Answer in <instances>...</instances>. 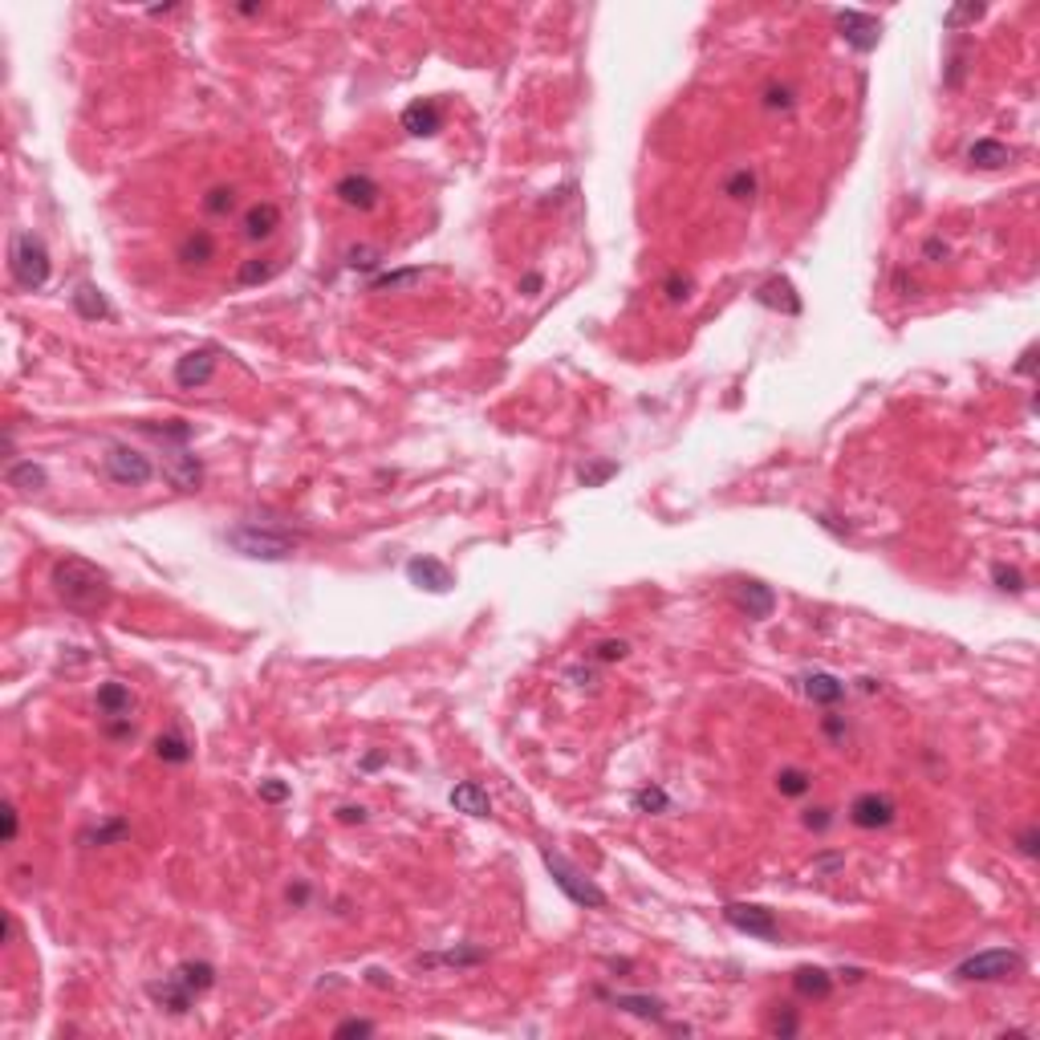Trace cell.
I'll use <instances>...</instances> for the list:
<instances>
[{
	"mask_svg": "<svg viewBox=\"0 0 1040 1040\" xmlns=\"http://www.w3.org/2000/svg\"><path fill=\"white\" fill-rule=\"evenodd\" d=\"M50 585H53L61 606H65V610H78V614H98V610H106L114 598L111 573L98 570V565L86 557H73V553L53 561Z\"/></svg>",
	"mask_w": 1040,
	"mask_h": 1040,
	"instance_id": "obj_1",
	"label": "cell"
},
{
	"mask_svg": "<svg viewBox=\"0 0 1040 1040\" xmlns=\"http://www.w3.org/2000/svg\"><path fill=\"white\" fill-rule=\"evenodd\" d=\"M9 272H12V280H17V289H25V293H37L50 285L53 260H50V249H45V241H41L37 232H12Z\"/></svg>",
	"mask_w": 1040,
	"mask_h": 1040,
	"instance_id": "obj_2",
	"label": "cell"
},
{
	"mask_svg": "<svg viewBox=\"0 0 1040 1040\" xmlns=\"http://www.w3.org/2000/svg\"><path fill=\"white\" fill-rule=\"evenodd\" d=\"M540 861H545V870L553 874L557 891L565 894L570 902H577V906H590V910H601L606 902H610V899H606V891L598 886V882L585 878V874H581L577 866H573V861L565 858V853H557V850H549V845H545V850H540Z\"/></svg>",
	"mask_w": 1040,
	"mask_h": 1040,
	"instance_id": "obj_3",
	"label": "cell"
},
{
	"mask_svg": "<svg viewBox=\"0 0 1040 1040\" xmlns=\"http://www.w3.org/2000/svg\"><path fill=\"white\" fill-rule=\"evenodd\" d=\"M224 540L252 561H289L297 553V540H289L285 532L260 529V524H241V529L224 532Z\"/></svg>",
	"mask_w": 1040,
	"mask_h": 1040,
	"instance_id": "obj_4",
	"label": "cell"
},
{
	"mask_svg": "<svg viewBox=\"0 0 1040 1040\" xmlns=\"http://www.w3.org/2000/svg\"><path fill=\"white\" fill-rule=\"evenodd\" d=\"M102 468L119 488H142V484L155 480V463H150L147 451L130 447V443H111L106 455H102Z\"/></svg>",
	"mask_w": 1040,
	"mask_h": 1040,
	"instance_id": "obj_5",
	"label": "cell"
},
{
	"mask_svg": "<svg viewBox=\"0 0 1040 1040\" xmlns=\"http://www.w3.org/2000/svg\"><path fill=\"white\" fill-rule=\"evenodd\" d=\"M1021 971H1024V960L1016 951L991 947V951H975L971 960H963L960 967H955V975H960V980H971V983H996V980H1012V975H1021Z\"/></svg>",
	"mask_w": 1040,
	"mask_h": 1040,
	"instance_id": "obj_6",
	"label": "cell"
},
{
	"mask_svg": "<svg viewBox=\"0 0 1040 1040\" xmlns=\"http://www.w3.org/2000/svg\"><path fill=\"white\" fill-rule=\"evenodd\" d=\"M723 919L740 935H752V939H776L780 927H776V914L769 906H756V902H728L723 906Z\"/></svg>",
	"mask_w": 1040,
	"mask_h": 1040,
	"instance_id": "obj_7",
	"label": "cell"
},
{
	"mask_svg": "<svg viewBox=\"0 0 1040 1040\" xmlns=\"http://www.w3.org/2000/svg\"><path fill=\"white\" fill-rule=\"evenodd\" d=\"M837 33L845 37V45H850V50L870 53V50H878L882 25H878V17H870V12L841 9V12H837Z\"/></svg>",
	"mask_w": 1040,
	"mask_h": 1040,
	"instance_id": "obj_8",
	"label": "cell"
},
{
	"mask_svg": "<svg viewBox=\"0 0 1040 1040\" xmlns=\"http://www.w3.org/2000/svg\"><path fill=\"white\" fill-rule=\"evenodd\" d=\"M333 195H338V203H346V208H354V211H374L382 200V187L371 175L350 171V175H341V180L333 183Z\"/></svg>",
	"mask_w": 1040,
	"mask_h": 1040,
	"instance_id": "obj_9",
	"label": "cell"
},
{
	"mask_svg": "<svg viewBox=\"0 0 1040 1040\" xmlns=\"http://www.w3.org/2000/svg\"><path fill=\"white\" fill-rule=\"evenodd\" d=\"M211 374H216V350H211V346L187 350L180 362H175V386H180V390H200V386H208Z\"/></svg>",
	"mask_w": 1040,
	"mask_h": 1040,
	"instance_id": "obj_10",
	"label": "cell"
},
{
	"mask_svg": "<svg viewBox=\"0 0 1040 1040\" xmlns=\"http://www.w3.org/2000/svg\"><path fill=\"white\" fill-rule=\"evenodd\" d=\"M894 800L882 797V792H861V797H853L850 805V821L858 825V830H886L894 821Z\"/></svg>",
	"mask_w": 1040,
	"mask_h": 1040,
	"instance_id": "obj_11",
	"label": "cell"
},
{
	"mask_svg": "<svg viewBox=\"0 0 1040 1040\" xmlns=\"http://www.w3.org/2000/svg\"><path fill=\"white\" fill-rule=\"evenodd\" d=\"M407 577H410V585H419V590H427V593H447L451 585H455V573H451L440 557H410Z\"/></svg>",
	"mask_w": 1040,
	"mask_h": 1040,
	"instance_id": "obj_12",
	"label": "cell"
},
{
	"mask_svg": "<svg viewBox=\"0 0 1040 1040\" xmlns=\"http://www.w3.org/2000/svg\"><path fill=\"white\" fill-rule=\"evenodd\" d=\"M399 122H402L407 134H415V139H431V134H440L443 130V111L431 98H423V102H410L407 111L399 114Z\"/></svg>",
	"mask_w": 1040,
	"mask_h": 1040,
	"instance_id": "obj_13",
	"label": "cell"
},
{
	"mask_svg": "<svg viewBox=\"0 0 1040 1040\" xmlns=\"http://www.w3.org/2000/svg\"><path fill=\"white\" fill-rule=\"evenodd\" d=\"M147 996L159 1004V1008H167L171 1016H183V1012L191 1008V1000H195V991H191L180 975H167V980L147 983Z\"/></svg>",
	"mask_w": 1040,
	"mask_h": 1040,
	"instance_id": "obj_14",
	"label": "cell"
},
{
	"mask_svg": "<svg viewBox=\"0 0 1040 1040\" xmlns=\"http://www.w3.org/2000/svg\"><path fill=\"white\" fill-rule=\"evenodd\" d=\"M280 228V208L277 203H252L249 211H244V220H241V232H244V241H252V244H260V241H269L272 232Z\"/></svg>",
	"mask_w": 1040,
	"mask_h": 1040,
	"instance_id": "obj_15",
	"label": "cell"
},
{
	"mask_svg": "<svg viewBox=\"0 0 1040 1040\" xmlns=\"http://www.w3.org/2000/svg\"><path fill=\"white\" fill-rule=\"evenodd\" d=\"M175 256H180L183 269H203V264H211V260H216V236H211V232H203V228L187 232V236L180 241V249H175Z\"/></svg>",
	"mask_w": 1040,
	"mask_h": 1040,
	"instance_id": "obj_16",
	"label": "cell"
},
{
	"mask_svg": "<svg viewBox=\"0 0 1040 1040\" xmlns=\"http://www.w3.org/2000/svg\"><path fill=\"white\" fill-rule=\"evenodd\" d=\"M736 601H740V610L756 622L772 618V610H776V593H772L764 581H740V585H736Z\"/></svg>",
	"mask_w": 1040,
	"mask_h": 1040,
	"instance_id": "obj_17",
	"label": "cell"
},
{
	"mask_svg": "<svg viewBox=\"0 0 1040 1040\" xmlns=\"http://www.w3.org/2000/svg\"><path fill=\"white\" fill-rule=\"evenodd\" d=\"M163 476L180 492H195L203 484V463L191 455V451H175L167 463H163Z\"/></svg>",
	"mask_w": 1040,
	"mask_h": 1040,
	"instance_id": "obj_18",
	"label": "cell"
},
{
	"mask_svg": "<svg viewBox=\"0 0 1040 1040\" xmlns=\"http://www.w3.org/2000/svg\"><path fill=\"white\" fill-rule=\"evenodd\" d=\"M451 809L455 813H468V817H492V800L488 792L476 784V780H463L451 789Z\"/></svg>",
	"mask_w": 1040,
	"mask_h": 1040,
	"instance_id": "obj_19",
	"label": "cell"
},
{
	"mask_svg": "<svg viewBox=\"0 0 1040 1040\" xmlns=\"http://www.w3.org/2000/svg\"><path fill=\"white\" fill-rule=\"evenodd\" d=\"M805 695H809L813 703H825V707H833V703L845 700V683L837 679V675H830V670H813V675H805Z\"/></svg>",
	"mask_w": 1040,
	"mask_h": 1040,
	"instance_id": "obj_20",
	"label": "cell"
},
{
	"mask_svg": "<svg viewBox=\"0 0 1040 1040\" xmlns=\"http://www.w3.org/2000/svg\"><path fill=\"white\" fill-rule=\"evenodd\" d=\"M756 301H761V305H769V310L800 313V297H797V289H792V280H784V277L764 280L761 289H756Z\"/></svg>",
	"mask_w": 1040,
	"mask_h": 1040,
	"instance_id": "obj_21",
	"label": "cell"
},
{
	"mask_svg": "<svg viewBox=\"0 0 1040 1040\" xmlns=\"http://www.w3.org/2000/svg\"><path fill=\"white\" fill-rule=\"evenodd\" d=\"M70 301H73V310H78V317H86V321H106L111 317V301L102 297V289L98 285H90V280H81L78 289L70 293Z\"/></svg>",
	"mask_w": 1040,
	"mask_h": 1040,
	"instance_id": "obj_22",
	"label": "cell"
},
{
	"mask_svg": "<svg viewBox=\"0 0 1040 1040\" xmlns=\"http://www.w3.org/2000/svg\"><path fill=\"white\" fill-rule=\"evenodd\" d=\"M4 484H9V488H17V492H41L45 484H50V476H45V468H41V463L17 460V463H9V468H4Z\"/></svg>",
	"mask_w": 1040,
	"mask_h": 1040,
	"instance_id": "obj_23",
	"label": "cell"
},
{
	"mask_svg": "<svg viewBox=\"0 0 1040 1040\" xmlns=\"http://www.w3.org/2000/svg\"><path fill=\"white\" fill-rule=\"evenodd\" d=\"M130 707H134L130 687H122V683H102L98 687V711L106 720H122V715H130Z\"/></svg>",
	"mask_w": 1040,
	"mask_h": 1040,
	"instance_id": "obj_24",
	"label": "cell"
},
{
	"mask_svg": "<svg viewBox=\"0 0 1040 1040\" xmlns=\"http://www.w3.org/2000/svg\"><path fill=\"white\" fill-rule=\"evenodd\" d=\"M792 988L800 996H813V1000H825L833 991V975L825 967H797L792 971Z\"/></svg>",
	"mask_w": 1040,
	"mask_h": 1040,
	"instance_id": "obj_25",
	"label": "cell"
},
{
	"mask_svg": "<svg viewBox=\"0 0 1040 1040\" xmlns=\"http://www.w3.org/2000/svg\"><path fill=\"white\" fill-rule=\"evenodd\" d=\"M967 159L983 171H996V167H1008L1012 163V147H1004V142H996V139H980V142H971Z\"/></svg>",
	"mask_w": 1040,
	"mask_h": 1040,
	"instance_id": "obj_26",
	"label": "cell"
},
{
	"mask_svg": "<svg viewBox=\"0 0 1040 1040\" xmlns=\"http://www.w3.org/2000/svg\"><path fill=\"white\" fill-rule=\"evenodd\" d=\"M280 272V260L272 256H252L241 264V272H236V285L241 289H252V285H264V280H272Z\"/></svg>",
	"mask_w": 1040,
	"mask_h": 1040,
	"instance_id": "obj_27",
	"label": "cell"
},
{
	"mask_svg": "<svg viewBox=\"0 0 1040 1040\" xmlns=\"http://www.w3.org/2000/svg\"><path fill=\"white\" fill-rule=\"evenodd\" d=\"M155 756H159L163 764H187L191 761L187 736H180V731H163L159 740H155Z\"/></svg>",
	"mask_w": 1040,
	"mask_h": 1040,
	"instance_id": "obj_28",
	"label": "cell"
},
{
	"mask_svg": "<svg viewBox=\"0 0 1040 1040\" xmlns=\"http://www.w3.org/2000/svg\"><path fill=\"white\" fill-rule=\"evenodd\" d=\"M175 975H180V980L187 983V988L195 991V996H200V991H208L211 983H216V967H211V963H203V960H187V963H180V967H175Z\"/></svg>",
	"mask_w": 1040,
	"mask_h": 1040,
	"instance_id": "obj_29",
	"label": "cell"
},
{
	"mask_svg": "<svg viewBox=\"0 0 1040 1040\" xmlns=\"http://www.w3.org/2000/svg\"><path fill=\"white\" fill-rule=\"evenodd\" d=\"M610 1004L622 1012H634V1016H646V1021H662V1000H654V996H626V991H618V996H610Z\"/></svg>",
	"mask_w": 1040,
	"mask_h": 1040,
	"instance_id": "obj_30",
	"label": "cell"
},
{
	"mask_svg": "<svg viewBox=\"0 0 1040 1040\" xmlns=\"http://www.w3.org/2000/svg\"><path fill=\"white\" fill-rule=\"evenodd\" d=\"M423 280V269H399V272H382L371 280V293H399V289H415Z\"/></svg>",
	"mask_w": 1040,
	"mask_h": 1040,
	"instance_id": "obj_31",
	"label": "cell"
},
{
	"mask_svg": "<svg viewBox=\"0 0 1040 1040\" xmlns=\"http://www.w3.org/2000/svg\"><path fill=\"white\" fill-rule=\"evenodd\" d=\"M776 789H780V797H805V792L813 789V776L805 769H780Z\"/></svg>",
	"mask_w": 1040,
	"mask_h": 1040,
	"instance_id": "obj_32",
	"label": "cell"
},
{
	"mask_svg": "<svg viewBox=\"0 0 1040 1040\" xmlns=\"http://www.w3.org/2000/svg\"><path fill=\"white\" fill-rule=\"evenodd\" d=\"M203 211H208V216H232V211H236V187H228V183L211 187L208 195H203Z\"/></svg>",
	"mask_w": 1040,
	"mask_h": 1040,
	"instance_id": "obj_33",
	"label": "cell"
},
{
	"mask_svg": "<svg viewBox=\"0 0 1040 1040\" xmlns=\"http://www.w3.org/2000/svg\"><path fill=\"white\" fill-rule=\"evenodd\" d=\"M723 195H731V200H752V195H756V175H752L748 167L731 171L728 180H723Z\"/></svg>",
	"mask_w": 1040,
	"mask_h": 1040,
	"instance_id": "obj_34",
	"label": "cell"
},
{
	"mask_svg": "<svg viewBox=\"0 0 1040 1040\" xmlns=\"http://www.w3.org/2000/svg\"><path fill=\"white\" fill-rule=\"evenodd\" d=\"M631 805H634L639 813H667V809H670V797L659 789V784H650V789H639V792H634Z\"/></svg>",
	"mask_w": 1040,
	"mask_h": 1040,
	"instance_id": "obj_35",
	"label": "cell"
},
{
	"mask_svg": "<svg viewBox=\"0 0 1040 1040\" xmlns=\"http://www.w3.org/2000/svg\"><path fill=\"white\" fill-rule=\"evenodd\" d=\"M126 833H130V825L122 817H114V821H106V825H98L94 833H86L81 841H86V845H111V841H122Z\"/></svg>",
	"mask_w": 1040,
	"mask_h": 1040,
	"instance_id": "obj_36",
	"label": "cell"
},
{
	"mask_svg": "<svg viewBox=\"0 0 1040 1040\" xmlns=\"http://www.w3.org/2000/svg\"><path fill=\"white\" fill-rule=\"evenodd\" d=\"M991 581H996V590H1004V593H1021L1024 590V573L1016 570V565H991Z\"/></svg>",
	"mask_w": 1040,
	"mask_h": 1040,
	"instance_id": "obj_37",
	"label": "cell"
},
{
	"mask_svg": "<svg viewBox=\"0 0 1040 1040\" xmlns=\"http://www.w3.org/2000/svg\"><path fill=\"white\" fill-rule=\"evenodd\" d=\"M382 264V252L379 249H366V244H358V249H350L346 252V269H354V272H371V269H379Z\"/></svg>",
	"mask_w": 1040,
	"mask_h": 1040,
	"instance_id": "obj_38",
	"label": "cell"
},
{
	"mask_svg": "<svg viewBox=\"0 0 1040 1040\" xmlns=\"http://www.w3.org/2000/svg\"><path fill=\"white\" fill-rule=\"evenodd\" d=\"M484 951H447V955H419L423 967H435V963H455V967H463V963H480Z\"/></svg>",
	"mask_w": 1040,
	"mask_h": 1040,
	"instance_id": "obj_39",
	"label": "cell"
},
{
	"mask_svg": "<svg viewBox=\"0 0 1040 1040\" xmlns=\"http://www.w3.org/2000/svg\"><path fill=\"white\" fill-rule=\"evenodd\" d=\"M590 654H593V662H622L626 654H631V646H626L622 639H606V642H598Z\"/></svg>",
	"mask_w": 1040,
	"mask_h": 1040,
	"instance_id": "obj_40",
	"label": "cell"
},
{
	"mask_svg": "<svg viewBox=\"0 0 1040 1040\" xmlns=\"http://www.w3.org/2000/svg\"><path fill=\"white\" fill-rule=\"evenodd\" d=\"M610 476H618V463H610V460L593 463V468H581V484H585V488H598V484H606Z\"/></svg>",
	"mask_w": 1040,
	"mask_h": 1040,
	"instance_id": "obj_41",
	"label": "cell"
},
{
	"mask_svg": "<svg viewBox=\"0 0 1040 1040\" xmlns=\"http://www.w3.org/2000/svg\"><path fill=\"white\" fill-rule=\"evenodd\" d=\"M662 293H667L670 301H687L691 297V277L687 272H670V277L662 280Z\"/></svg>",
	"mask_w": 1040,
	"mask_h": 1040,
	"instance_id": "obj_42",
	"label": "cell"
},
{
	"mask_svg": "<svg viewBox=\"0 0 1040 1040\" xmlns=\"http://www.w3.org/2000/svg\"><path fill=\"white\" fill-rule=\"evenodd\" d=\"M260 800H269V805H280V800H289V784L277 776L260 780Z\"/></svg>",
	"mask_w": 1040,
	"mask_h": 1040,
	"instance_id": "obj_43",
	"label": "cell"
},
{
	"mask_svg": "<svg viewBox=\"0 0 1040 1040\" xmlns=\"http://www.w3.org/2000/svg\"><path fill=\"white\" fill-rule=\"evenodd\" d=\"M764 106L769 111H792V90L789 86H769L764 90Z\"/></svg>",
	"mask_w": 1040,
	"mask_h": 1040,
	"instance_id": "obj_44",
	"label": "cell"
},
{
	"mask_svg": "<svg viewBox=\"0 0 1040 1040\" xmlns=\"http://www.w3.org/2000/svg\"><path fill=\"white\" fill-rule=\"evenodd\" d=\"M975 17H983V4H963V9H951L947 17V29H955V25H963V20H975Z\"/></svg>",
	"mask_w": 1040,
	"mask_h": 1040,
	"instance_id": "obj_45",
	"label": "cell"
},
{
	"mask_svg": "<svg viewBox=\"0 0 1040 1040\" xmlns=\"http://www.w3.org/2000/svg\"><path fill=\"white\" fill-rule=\"evenodd\" d=\"M0 817H4V845H12V841H17V830H20V821H17V805H12V800H4V809H0Z\"/></svg>",
	"mask_w": 1040,
	"mask_h": 1040,
	"instance_id": "obj_46",
	"label": "cell"
},
{
	"mask_svg": "<svg viewBox=\"0 0 1040 1040\" xmlns=\"http://www.w3.org/2000/svg\"><path fill=\"white\" fill-rule=\"evenodd\" d=\"M1016 845H1021L1024 858H1036V853H1040V830H1036V825H1029V830L1016 837Z\"/></svg>",
	"mask_w": 1040,
	"mask_h": 1040,
	"instance_id": "obj_47",
	"label": "cell"
},
{
	"mask_svg": "<svg viewBox=\"0 0 1040 1040\" xmlns=\"http://www.w3.org/2000/svg\"><path fill=\"white\" fill-rule=\"evenodd\" d=\"M374 1024L371 1021H341L338 1029H333V1036H371Z\"/></svg>",
	"mask_w": 1040,
	"mask_h": 1040,
	"instance_id": "obj_48",
	"label": "cell"
},
{
	"mask_svg": "<svg viewBox=\"0 0 1040 1040\" xmlns=\"http://www.w3.org/2000/svg\"><path fill=\"white\" fill-rule=\"evenodd\" d=\"M947 256V244L939 241V236H930L927 244H922V260H930V264H939V260Z\"/></svg>",
	"mask_w": 1040,
	"mask_h": 1040,
	"instance_id": "obj_49",
	"label": "cell"
},
{
	"mask_svg": "<svg viewBox=\"0 0 1040 1040\" xmlns=\"http://www.w3.org/2000/svg\"><path fill=\"white\" fill-rule=\"evenodd\" d=\"M106 736H114V740H126V736H134V728H130V715H122V720H106Z\"/></svg>",
	"mask_w": 1040,
	"mask_h": 1040,
	"instance_id": "obj_50",
	"label": "cell"
},
{
	"mask_svg": "<svg viewBox=\"0 0 1040 1040\" xmlns=\"http://www.w3.org/2000/svg\"><path fill=\"white\" fill-rule=\"evenodd\" d=\"M338 821L341 825H362V821H366V809H362V805H341Z\"/></svg>",
	"mask_w": 1040,
	"mask_h": 1040,
	"instance_id": "obj_51",
	"label": "cell"
},
{
	"mask_svg": "<svg viewBox=\"0 0 1040 1040\" xmlns=\"http://www.w3.org/2000/svg\"><path fill=\"white\" fill-rule=\"evenodd\" d=\"M830 821H833L830 809H809V813H805V825H809V830H817V833L830 830Z\"/></svg>",
	"mask_w": 1040,
	"mask_h": 1040,
	"instance_id": "obj_52",
	"label": "cell"
},
{
	"mask_svg": "<svg viewBox=\"0 0 1040 1040\" xmlns=\"http://www.w3.org/2000/svg\"><path fill=\"white\" fill-rule=\"evenodd\" d=\"M540 285H545V277H540V272H529V277L520 280V293H524V297H537Z\"/></svg>",
	"mask_w": 1040,
	"mask_h": 1040,
	"instance_id": "obj_53",
	"label": "cell"
},
{
	"mask_svg": "<svg viewBox=\"0 0 1040 1040\" xmlns=\"http://www.w3.org/2000/svg\"><path fill=\"white\" fill-rule=\"evenodd\" d=\"M285 899H289L293 906H305V902H310V886H305V882H297V886H289V894H285Z\"/></svg>",
	"mask_w": 1040,
	"mask_h": 1040,
	"instance_id": "obj_54",
	"label": "cell"
},
{
	"mask_svg": "<svg viewBox=\"0 0 1040 1040\" xmlns=\"http://www.w3.org/2000/svg\"><path fill=\"white\" fill-rule=\"evenodd\" d=\"M772 1029H776L780 1036H792V1032H797V1016H792V1012H784V1016H776V1024H772Z\"/></svg>",
	"mask_w": 1040,
	"mask_h": 1040,
	"instance_id": "obj_55",
	"label": "cell"
},
{
	"mask_svg": "<svg viewBox=\"0 0 1040 1040\" xmlns=\"http://www.w3.org/2000/svg\"><path fill=\"white\" fill-rule=\"evenodd\" d=\"M825 731H830L833 740H845V720H841V715H825Z\"/></svg>",
	"mask_w": 1040,
	"mask_h": 1040,
	"instance_id": "obj_56",
	"label": "cell"
},
{
	"mask_svg": "<svg viewBox=\"0 0 1040 1040\" xmlns=\"http://www.w3.org/2000/svg\"><path fill=\"white\" fill-rule=\"evenodd\" d=\"M1032 358H1036V350H1024V358L1016 362V374H1032V371H1036V362H1032Z\"/></svg>",
	"mask_w": 1040,
	"mask_h": 1040,
	"instance_id": "obj_57",
	"label": "cell"
},
{
	"mask_svg": "<svg viewBox=\"0 0 1040 1040\" xmlns=\"http://www.w3.org/2000/svg\"><path fill=\"white\" fill-rule=\"evenodd\" d=\"M241 12H244V17H260L264 9H260V4H241Z\"/></svg>",
	"mask_w": 1040,
	"mask_h": 1040,
	"instance_id": "obj_58",
	"label": "cell"
}]
</instances>
